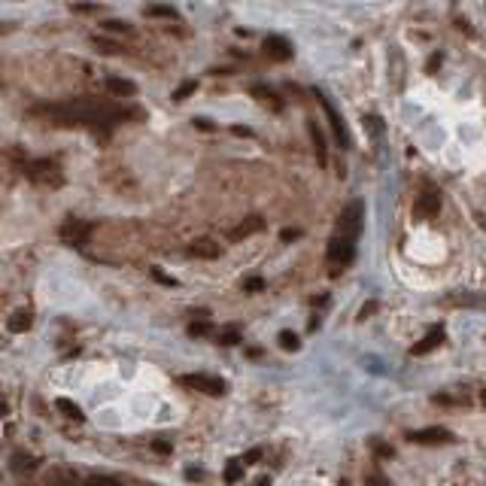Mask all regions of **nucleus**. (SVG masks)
I'll return each instance as SVG.
<instances>
[{
    "mask_svg": "<svg viewBox=\"0 0 486 486\" xmlns=\"http://www.w3.org/2000/svg\"><path fill=\"white\" fill-rule=\"evenodd\" d=\"M186 253H189L191 258H219L222 246H219L216 240H210V237H201V240H191V243H189Z\"/></svg>",
    "mask_w": 486,
    "mask_h": 486,
    "instance_id": "9",
    "label": "nucleus"
},
{
    "mask_svg": "<svg viewBox=\"0 0 486 486\" xmlns=\"http://www.w3.org/2000/svg\"><path fill=\"white\" fill-rule=\"evenodd\" d=\"M104 28L107 31H113V33H128V24L119 22V19H110V22H104Z\"/></svg>",
    "mask_w": 486,
    "mask_h": 486,
    "instance_id": "26",
    "label": "nucleus"
},
{
    "mask_svg": "<svg viewBox=\"0 0 486 486\" xmlns=\"http://www.w3.org/2000/svg\"><path fill=\"white\" fill-rule=\"evenodd\" d=\"M356 258V240H350V237H334L329 240V262L331 265H350Z\"/></svg>",
    "mask_w": 486,
    "mask_h": 486,
    "instance_id": "5",
    "label": "nucleus"
},
{
    "mask_svg": "<svg viewBox=\"0 0 486 486\" xmlns=\"http://www.w3.org/2000/svg\"><path fill=\"white\" fill-rule=\"evenodd\" d=\"M410 441L414 444H423V447H432V444H450L453 441V434H450L447 429H420V432H410Z\"/></svg>",
    "mask_w": 486,
    "mask_h": 486,
    "instance_id": "7",
    "label": "nucleus"
},
{
    "mask_svg": "<svg viewBox=\"0 0 486 486\" xmlns=\"http://www.w3.org/2000/svg\"><path fill=\"white\" fill-rule=\"evenodd\" d=\"M365 486H389V483H386V477L377 474V477H368V483H365Z\"/></svg>",
    "mask_w": 486,
    "mask_h": 486,
    "instance_id": "33",
    "label": "nucleus"
},
{
    "mask_svg": "<svg viewBox=\"0 0 486 486\" xmlns=\"http://www.w3.org/2000/svg\"><path fill=\"white\" fill-rule=\"evenodd\" d=\"M186 477H189V480H204V471H198V468H189Z\"/></svg>",
    "mask_w": 486,
    "mask_h": 486,
    "instance_id": "34",
    "label": "nucleus"
},
{
    "mask_svg": "<svg viewBox=\"0 0 486 486\" xmlns=\"http://www.w3.org/2000/svg\"><path fill=\"white\" fill-rule=\"evenodd\" d=\"M107 91L116 97H134L137 95V86L131 79H122V77H107Z\"/></svg>",
    "mask_w": 486,
    "mask_h": 486,
    "instance_id": "13",
    "label": "nucleus"
},
{
    "mask_svg": "<svg viewBox=\"0 0 486 486\" xmlns=\"http://www.w3.org/2000/svg\"><path fill=\"white\" fill-rule=\"evenodd\" d=\"M95 46L100 49V52H107V55L119 52V46H116V43H107V40H100V37H95Z\"/></svg>",
    "mask_w": 486,
    "mask_h": 486,
    "instance_id": "27",
    "label": "nucleus"
},
{
    "mask_svg": "<svg viewBox=\"0 0 486 486\" xmlns=\"http://www.w3.org/2000/svg\"><path fill=\"white\" fill-rule=\"evenodd\" d=\"M33 113L49 116L58 125H116L134 116V110H128V107H119L113 100H97V97H77V100H64V104L33 107Z\"/></svg>",
    "mask_w": 486,
    "mask_h": 486,
    "instance_id": "1",
    "label": "nucleus"
},
{
    "mask_svg": "<svg viewBox=\"0 0 486 486\" xmlns=\"http://www.w3.org/2000/svg\"><path fill=\"white\" fill-rule=\"evenodd\" d=\"M195 128H204V131H213V122H210V119H195Z\"/></svg>",
    "mask_w": 486,
    "mask_h": 486,
    "instance_id": "35",
    "label": "nucleus"
},
{
    "mask_svg": "<svg viewBox=\"0 0 486 486\" xmlns=\"http://www.w3.org/2000/svg\"><path fill=\"white\" fill-rule=\"evenodd\" d=\"M483 407H486V392H483Z\"/></svg>",
    "mask_w": 486,
    "mask_h": 486,
    "instance_id": "39",
    "label": "nucleus"
},
{
    "mask_svg": "<svg viewBox=\"0 0 486 486\" xmlns=\"http://www.w3.org/2000/svg\"><path fill=\"white\" fill-rule=\"evenodd\" d=\"M298 237H301L298 228H283V231H280V240H283V243H292V240H298Z\"/></svg>",
    "mask_w": 486,
    "mask_h": 486,
    "instance_id": "29",
    "label": "nucleus"
},
{
    "mask_svg": "<svg viewBox=\"0 0 486 486\" xmlns=\"http://www.w3.org/2000/svg\"><path fill=\"white\" fill-rule=\"evenodd\" d=\"M91 231H95V225L79 222V219H67L61 225V237L70 243V246H86L88 237H91Z\"/></svg>",
    "mask_w": 486,
    "mask_h": 486,
    "instance_id": "6",
    "label": "nucleus"
},
{
    "mask_svg": "<svg viewBox=\"0 0 486 486\" xmlns=\"http://www.w3.org/2000/svg\"><path fill=\"white\" fill-rule=\"evenodd\" d=\"M152 450H155V453H162V456H167V453H171V441H152Z\"/></svg>",
    "mask_w": 486,
    "mask_h": 486,
    "instance_id": "32",
    "label": "nucleus"
},
{
    "mask_svg": "<svg viewBox=\"0 0 486 486\" xmlns=\"http://www.w3.org/2000/svg\"><path fill=\"white\" fill-rule=\"evenodd\" d=\"M210 331H213V325L207 322V320H204V322H191V325H189V334H191V338H204V334H210Z\"/></svg>",
    "mask_w": 486,
    "mask_h": 486,
    "instance_id": "22",
    "label": "nucleus"
},
{
    "mask_svg": "<svg viewBox=\"0 0 486 486\" xmlns=\"http://www.w3.org/2000/svg\"><path fill=\"white\" fill-rule=\"evenodd\" d=\"M280 347L286 350V353H295V350L301 347V338H298L295 331H289V329H286V331H280Z\"/></svg>",
    "mask_w": 486,
    "mask_h": 486,
    "instance_id": "19",
    "label": "nucleus"
},
{
    "mask_svg": "<svg viewBox=\"0 0 486 486\" xmlns=\"http://www.w3.org/2000/svg\"><path fill=\"white\" fill-rule=\"evenodd\" d=\"M55 407L61 410L64 416H70V420H77V423L86 420V414H82V410H79V405H77V401H70V398H55Z\"/></svg>",
    "mask_w": 486,
    "mask_h": 486,
    "instance_id": "17",
    "label": "nucleus"
},
{
    "mask_svg": "<svg viewBox=\"0 0 486 486\" xmlns=\"http://www.w3.org/2000/svg\"><path fill=\"white\" fill-rule=\"evenodd\" d=\"M146 15H155V19H177V10H173V6H146Z\"/></svg>",
    "mask_w": 486,
    "mask_h": 486,
    "instance_id": "20",
    "label": "nucleus"
},
{
    "mask_svg": "<svg viewBox=\"0 0 486 486\" xmlns=\"http://www.w3.org/2000/svg\"><path fill=\"white\" fill-rule=\"evenodd\" d=\"M441 213V195L438 191H425L416 201V216H425V219H432V216Z\"/></svg>",
    "mask_w": 486,
    "mask_h": 486,
    "instance_id": "10",
    "label": "nucleus"
},
{
    "mask_svg": "<svg viewBox=\"0 0 486 486\" xmlns=\"http://www.w3.org/2000/svg\"><path fill=\"white\" fill-rule=\"evenodd\" d=\"M152 276L162 283V286H177V280H173V276H167V274H162L158 267H152Z\"/></svg>",
    "mask_w": 486,
    "mask_h": 486,
    "instance_id": "28",
    "label": "nucleus"
},
{
    "mask_svg": "<svg viewBox=\"0 0 486 486\" xmlns=\"http://www.w3.org/2000/svg\"><path fill=\"white\" fill-rule=\"evenodd\" d=\"M441 343H444V325H432V329L425 331V338L410 347V356H425V353H432L434 347H441Z\"/></svg>",
    "mask_w": 486,
    "mask_h": 486,
    "instance_id": "8",
    "label": "nucleus"
},
{
    "mask_svg": "<svg viewBox=\"0 0 486 486\" xmlns=\"http://www.w3.org/2000/svg\"><path fill=\"white\" fill-rule=\"evenodd\" d=\"M6 329H10L13 334H24L31 329V313L28 310H15V313L10 316V322H6Z\"/></svg>",
    "mask_w": 486,
    "mask_h": 486,
    "instance_id": "16",
    "label": "nucleus"
},
{
    "mask_svg": "<svg viewBox=\"0 0 486 486\" xmlns=\"http://www.w3.org/2000/svg\"><path fill=\"white\" fill-rule=\"evenodd\" d=\"M258 459H262V450H258V447H256V450H249V453H246V456H243V459H240V462H243V465H256V462H258Z\"/></svg>",
    "mask_w": 486,
    "mask_h": 486,
    "instance_id": "31",
    "label": "nucleus"
},
{
    "mask_svg": "<svg viewBox=\"0 0 486 486\" xmlns=\"http://www.w3.org/2000/svg\"><path fill=\"white\" fill-rule=\"evenodd\" d=\"M222 477H225V483H237L240 477H243V462H240V459H231V462L225 465Z\"/></svg>",
    "mask_w": 486,
    "mask_h": 486,
    "instance_id": "18",
    "label": "nucleus"
},
{
    "mask_svg": "<svg viewBox=\"0 0 486 486\" xmlns=\"http://www.w3.org/2000/svg\"><path fill=\"white\" fill-rule=\"evenodd\" d=\"M234 134H237V137H253V131H249V128H240V125L234 128Z\"/></svg>",
    "mask_w": 486,
    "mask_h": 486,
    "instance_id": "36",
    "label": "nucleus"
},
{
    "mask_svg": "<svg viewBox=\"0 0 486 486\" xmlns=\"http://www.w3.org/2000/svg\"><path fill=\"white\" fill-rule=\"evenodd\" d=\"M219 343H225V347H234V343H240V334H237V329H228V331H222Z\"/></svg>",
    "mask_w": 486,
    "mask_h": 486,
    "instance_id": "25",
    "label": "nucleus"
},
{
    "mask_svg": "<svg viewBox=\"0 0 486 486\" xmlns=\"http://www.w3.org/2000/svg\"><path fill=\"white\" fill-rule=\"evenodd\" d=\"M6 414V405H0V416H3Z\"/></svg>",
    "mask_w": 486,
    "mask_h": 486,
    "instance_id": "38",
    "label": "nucleus"
},
{
    "mask_svg": "<svg viewBox=\"0 0 486 486\" xmlns=\"http://www.w3.org/2000/svg\"><path fill=\"white\" fill-rule=\"evenodd\" d=\"M441 61H444V55H441V52H434V55L429 58V64H425V70H429V73H438Z\"/></svg>",
    "mask_w": 486,
    "mask_h": 486,
    "instance_id": "30",
    "label": "nucleus"
},
{
    "mask_svg": "<svg viewBox=\"0 0 486 486\" xmlns=\"http://www.w3.org/2000/svg\"><path fill=\"white\" fill-rule=\"evenodd\" d=\"M24 173H28L31 180H37V182H49L52 180V173H55V162H31L28 167H24ZM52 182H58V180H52Z\"/></svg>",
    "mask_w": 486,
    "mask_h": 486,
    "instance_id": "12",
    "label": "nucleus"
},
{
    "mask_svg": "<svg viewBox=\"0 0 486 486\" xmlns=\"http://www.w3.org/2000/svg\"><path fill=\"white\" fill-rule=\"evenodd\" d=\"M195 88H198V82L195 79H189V82H182V86L173 91V100H186L189 95H195Z\"/></svg>",
    "mask_w": 486,
    "mask_h": 486,
    "instance_id": "21",
    "label": "nucleus"
},
{
    "mask_svg": "<svg viewBox=\"0 0 486 486\" xmlns=\"http://www.w3.org/2000/svg\"><path fill=\"white\" fill-rule=\"evenodd\" d=\"M258 231H265V219H262V216H249V219H243L237 228L231 231V240L249 237V234H258Z\"/></svg>",
    "mask_w": 486,
    "mask_h": 486,
    "instance_id": "14",
    "label": "nucleus"
},
{
    "mask_svg": "<svg viewBox=\"0 0 486 486\" xmlns=\"http://www.w3.org/2000/svg\"><path fill=\"white\" fill-rule=\"evenodd\" d=\"M307 131H310V140H313V149H316V162L325 164V162H329V152H325V137H322L320 125L310 122V125H307Z\"/></svg>",
    "mask_w": 486,
    "mask_h": 486,
    "instance_id": "15",
    "label": "nucleus"
},
{
    "mask_svg": "<svg viewBox=\"0 0 486 486\" xmlns=\"http://www.w3.org/2000/svg\"><path fill=\"white\" fill-rule=\"evenodd\" d=\"M362 228H365V204L356 198V201H350V204L343 207V213L338 219V237L356 240L359 234H362Z\"/></svg>",
    "mask_w": 486,
    "mask_h": 486,
    "instance_id": "2",
    "label": "nucleus"
},
{
    "mask_svg": "<svg viewBox=\"0 0 486 486\" xmlns=\"http://www.w3.org/2000/svg\"><path fill=\"white\" fill-rule=\"evenodd\" d=\"M377 453H380V456H392V450L386 447V444H377Z\"/></svg>",
    "mask_w": 486,
    "mask_h": 486,
    "instance_id": "37",
    "label": "nucleus"
},
{
    "mask_svg": "<svg viewBox=\"0 0 486 486\" xmlns=\"http://www.w3.org/2000/svg\"><path fill=\"white\" fill-rule=\"evenodd\" d=\"M316 97H320V104H322V110L325 116H329V125H331V131H334V143H338L340 149H350V134L347 128H343V119H340V113L331 107V100L322 95V91H316Z\"/></svg>",
    "mask_w": 486,
    "mask_h": 486,
    "instance_id": "4",
    "label": "nucleus"
},
{
    "mask_svg": "<svg viewBox=\"0 0 486 486\" xmlns=\"http://www.w3.org/2000/svg\"><path fill=\"white\" fill-rule=\"evenodd\" d=\"M262 289H265L262 276H246V280H243V292H253L256 295V292H262Z\"/></svg>",
    "mask_w": 486,
    "mask_h": 486,
    "instance_id": "24",
    "label": "nucleus"
},
{
    "mask_svg": "<svg viewBox=\"0 0 486 486\" xmlns=\"http://www.w3.org/2000/svg\"><path fill=\"white\" fill-rule=\"evenodd\" d=\"M82 486H122V483H119V480H113V477L97 474V477H88V480H82Z\"/></svg>",
    "mask_w": 486,
    "mask_h": 486,
    "instance_id": "23",
    "label": "nucleus"
},
{
    "mask_svg": "<svg viewBox=\"0 0 486 486\" xmlns=\"http://www.w3.org/2000/svg\"><path fill=\"white\" fill-rule=\"evenodd\" d=\"M180 386L204 392V395H213V398H219V395L228 392V383L219 380V377H210V374H182L180 377Z\"/></svg>",
    "mask_w": 486,
    "mask_h": 486,
    "instance_id": "3",
    "label": "nucleus"
},
{
    "mask_svg": "<svg viewBox=\"0 0 486 486\" xmlns=\"http://www.w3.org/2000/svg\"><path fill=\"white\" fill-rule=\"evenodd\" d=\"M265 52L274 58V61H289L292 58V46H289V40H283V37H267L265 40Z\"/></svg>",
    "mask_w": 486,
    "mask_h": 486,
    "instance_id": "11",
    "label": "nucleus"
}]
</instances>
